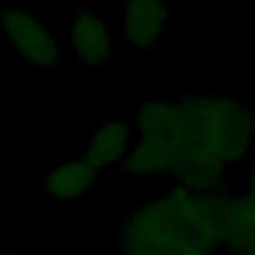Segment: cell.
Returning <instances> with one entry per match:
<instances>
[{"instance_id":"cell-5","label":"cell","mask_w":255,"mask_h":255,"mask_svg":"<svg viewBox=\"0 0 255 255\" xmlns=\"http://www.w3.org/2000/svg\"><path fill=\"white\" fill-rule=\"evenodd\" d=\"M167 22V0H126L118 14L122 38L139 52H151L161 46Z\"/></svg>"},{"instance_id":"cell-8","label":"cell","mask_w":255,"mask_h":255,"mask_svg":"<svg viewBox=\"0 0 255 255\" xmlns=\"http://www.w3.org/2000/svg\"><path fill=\"white\" fill-rule=\"evenodd\" d=\"M133 141V126L129 120H108L88 139L82 155L100 171L124 161Z\"/></svg>"},{"instance_id":"cell-4","label":"cell","mask_w":255,"mask_h":255,"mask_svg":"<svg viewBox=\"0 0 255 255\" xmlns=\"http://www.w3.org/2000/svg\"><path fill=\"white\" fill-rule=\"evenodd\" d=\"M70 50L88 70H102L116 56V36L112 26L92 8H78L70 22Z\"/></svg>"},{"instance_id":"cell-2","label":"cell","mask_w":255,"mask_h":255,"mask_svg":"<svg viewBox=\"0 0 255 255\" xmlns=\"http://www.w3.org/2000/svg\"><path fill=\"white\" fill-rule=\"evenodd\" d=\"M225 193L171 185L128 213L118 229L122 255H217L221 251Z\"/></svg>"},{"instance_id":"cell-9","label":"cell","mask_w":255,"mask_h":255,"mask_svg":"<svg viewBox=\"0 0 255 255\" xmlns=\"http://www.w3.org/2000/svg\"><path fill=\"white\" fill-rule=\"evenodd\" d=\"M241 193L255 203V151L251 153V161H249V167H247L245 177H243V189H241Z\"/></svg>"},{"instance_id":"cell-7","label":"cell","mask_w":255,"mask_h":255,"mask_svg":"<svg viewBox=\"0 0 255 255\" xmlns=\"http://www.w3.org/2000/svg\"><path fill=\"white\" fill-rule=\"evenodd\" d=\"M221 251L227 255H255V203L243 193L227 195Z\"/></svg>"},{"instance_id":"cell-10","label":"cell","mask_w":255,"mask_h":255,"mask_svg":"<svg viewBox=\"0 0 255 255\" xmlns=\"http://www.w3.org/2000/svg\"><path fill=\"white\" fill-rule=\"evenodd\" d=\"M0 255H28L18 247H0Z\"/></svg>"},{"instance_id":"cell-1","label":"cell","mask_w":255,"mask_h":255,"mask_svg":"<svg viewBox=\"0 0 255 255\" xmlns=\"http://www.w3.org/2000/svg\"><path fill=\"white\" fill-rule=\"evenodd\" d=\"M135 139L122 161L133 179L169 177L199 193L229 191V173L255 151V112L235 96L195 92L135 110Z\"/></svg>"},{"instance_id":"cell-6","label":"cell","mask_w":255,"mask_h":255,"mask_svg":"<svg viewBox=\"0 0 255 255\" xmlns=\"http://www.w3.org/2000/svg\"><path fill=\"white\" fill-rule=\"evenodd\" d=\"M100 181V169L82 153L62 161L42 175V195L54 203H76Z\"/></svg>"},{"instance_id":"cell-3","label":"cell","mask_w":255,"mask_h":255,"mask_svg":"<svg viewBox=\"0 0 255 255\" xmlns=\"http://www.w3.org/2000/svg\"><path fill=\"white\" fill-rule=\"evenodd\" d=\"M0 26L4 42L22 62L42 72L60 66L64 46L42 14L26 6H8L0 14Z\"/></svg>"}]
</instances>
